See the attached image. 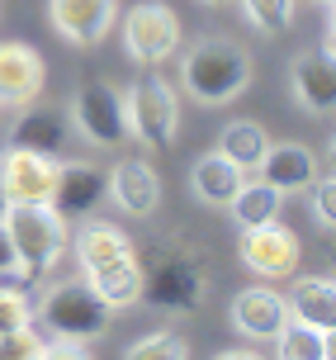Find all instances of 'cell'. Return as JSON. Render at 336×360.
Wrapping results in <instances>:
<instances>
[{
	"label": "cell",
	"mask_w": 336,
	"mask_h": 360,
	"mask_svg": "<svg viewBox=\"0 0 336 360\" xmlns=\"http://www.w3.org/2000/svg\"><path fill=\"white\" fill-rule=\"evenodd\" d=\"M0 223H5L10 247H15V270L5 275V285L34 289L67 252V218L48 199H34V204H5Z\"/></svg>",
	"instance_id": "obj_1"
},
{
	"label": "cell",
	"mask_w": 336,
	"mask_h": 360,
	"mask_svg": "<svg viewBox=\"0 0 336 360\" xmlns=\"http://www.w3.org/2000/svg\"><path fill=\"white\" fill-rule=\"evenodd\" d=\"M180 86L199 105H228L251 86V53L232 38H199L180 57Z\"/></svg>",
	"instance_id": "obj_2"
},
{
	"label": "cell",
	"mask_w": 336,
	"mask_h": 360,
	"mask_svg": "<svg viewBox=\"0 0 336 360\" xmlns=\"http://www.w3.org/2000/svg\"><path fill=\"white\" fill-rule=\"evenodd\" d=\"M124 114H128V133L147 147H171L180 128V100L176 86L157 72H142L124 95Z\"/></svg>",
	"instance_id": "obj_3"
},
{
	"label": "cell",
	"mask_w": 336,
	"mask_h": 360,
	"mask_svg": "<svg viewBox=\"0 0 336 360\" xmlns=\"http://www.w3.org/2000/svg\"><path fill=\"white\" fill-rule=\"evenodd\" d=\"M109 313H114V308H109L90 285H76V280H71V285H53L34 308V318L48 327V332H67V337H86V342H95L109 327Z\"/></svg>",
	"instance_id": "obj_4"
},
{
	"label": "cell",
	"mask_w": 336,
	"mask_h": 360,
	"mask_svg": "<svg viewBox=\"0 0 336 360\" xmlns=\"http://www.w3.org/2000/svg\"><path fill=\"white\" fill-rule=\"evenodd\" d=\"M124 53L138 67H161L180 53V15L161 0H138L124 15Z\"/></svg>",
	"instance_id": "obj_5"
},
{
	"label": "cell",
	"mask_w": 336,
	"mask_h": 360,
	"mask_svg": "<svg viewBox=\"0 0 336 360\" xmlns=\"http://www.w3.org/2000/svg\"><path fill=\"white\" fill-rule=\"evenodd\" d=\"M71 119L86 133V143L95 147H114L128 138V114H124V95L109 81H81L76 100H71Z\"/></svg>",
	"instance_id": "obj_6"
},
{
	"label": "cell",
	"mask_w": 336,
	"mask_h": 360,
	"mask_svg": "<svg viewBox=\"0 0 336 360\" xmlns=\"http://www.w3.org/2000/svg\"><path fill=\"white\" fill-rule=\"evenodd\" d=\"M142 299L161 313H195L204 304V270L190 256H171L152 275H142Z\"/></svg>",
	"instance_id": "obj_7"
},
{
	"label": "cell",
	"mask_w": 336,
	"mask_h": 360,
	"mask_svg": "<svg viewBox=\"0 0 336 360\" xmlns=\"http://www.w3.org/2000/svg\"><path fill=\"white\" fill-rule=\"evenodd\" d=\"M57 157L53 152H29V147H5L0 152V190L10 204H34V199H53L57 185Z\"/></svg>",
	"instance_id": "obj_8"
},
{
	"label": "cell",
	"mask_w": 336,
	"mask_h": 360,
	"mask_svg": "<svg viewBox=\"0 0 336 360\" xmlns=\"http://www.w3.org/2000/svg\"><path fill=\"white\" fill-rule=\"evenodd\" d=\"M303 242L294 228H284L280 218L275 223H261V228H242V261H247L256 275L266 280H284L299 270Z\"/></svg>",
	"instance_id": "obj_9"
},
{
	"label": "cell",
	"mask_w": 336,
	"mask_h": 360,
	"mask_svg": "<svg viewBox=\"0 0 336 360\" xmlns=\"http://www.w3.org/2000/svg\"><path fill=\"white\" fill-rule=\"evenodd\" d=\"M228 318L247 342H275L284 332V323H289V304L270 285H251V289H237Z\"/></svg>",
	"instance_id": "obj_10"
},
{
	"label": "cell",
	"mask_w": 336,
	"mask_h": 360,
	"mask_svg": "<svg viewBox=\"0 0 336 360\" xmlns=\"http://www.w3.org/2000/svg\"><path fill=\"white\" fill-rule=\"evenodd\" d=\"M53 29L76 48H95L119 19V0H48Z\"/></svg>",
	"instance_id": "obj_11"
},
{
	"label": "cell",
	"mask_w": 336,
	"mask_h": 360,
	"mask_svg": "<svg viewBox=\"0 0 336 360\" xmlns=\"http://www.w3.org/2000/svg\"><path fill=\"white\" fill-rule=\"evenodd\" d=\"M43 57L34 43H0V105L5 109H24L43 95Z\"/></svg>",
	"instance_id": "obj_12"
},
{
	"label": "cell",
	"mask_w": 336,
	"mask_h": 360,
	"mask_svg": "<svg viewBox=\"0 0 336 360\" xmlns=\"http://www.w3.org/2000/svg\"><path fill=\"white\" fill-rule=\"evenodd\" d=\"M105 195L133 218H152L161 209V180L142 157H124L105 171Z\"/></svg>",
	"instance_id": "obj_13"
},
{
	"label": "cell",
	"mask_w": 336,
	"mask_h": 360,
	"mask_svg": "<svg viewBox=\"0 0 336 360\" xmlns=\"http://www.w3.org/2000/svg\"><path fill=\"white\" fill-rule=\"evenodd\" d=\"M53 204L57 214L67 218H90L105 204V171L90 162H62L57 166V185H53Z\"/></svg>",
	"instance_id": "obj_14"
},
{
	"label": "cell",
	"mask_w": 336,
	"mask_h": 360,
	"mask_svg": "<svg viewBox=\"0 0 336 360\" xmlns=\"http://www.w3.org/2000/svg\"><path fill=\"white\" fill-rule=\"evenodd\" d=\"M289 90H294L303 114L327 119L336 105V62L322 53H299L294 67H289Z\"/></svg>",
	"instance_id": "obj_15"
},
{
	"label": "cell",
	"mask_w": 336,
	"mask_h": 360,
	"mask_svg": "<svg viewBox=\"0 0 336 360\" xmlns=\"http://www.w3.org/2000/svg\"><path fill=\"white\" fill-rule=\"evenodd\" d=\"M256 171H261V180L275 185L280 195H294V190H308V185H313V176H318V157H313L303 143H270Z\"/></svg>",
	"instance_id": "obj_16"
},
{
	"label": "cell",
	"mask_w": 336,
	"mask_h": 360,
	"mask_svg": "<svg viewBox=\"0 0 336 360\" xmlns=\"http://www.w3.org/2000/svg\"><path fill=\"white\" fill-rule=\"evenodd\" d=\"M284 304H289V318L318 327V332H336V280L332 275H299L289 285V294H284Z\"/></svg>",
	"instance_id": "obj_17"
},
{
	"label": "cell",
	"mask_w": 336,
	"mask_h": 360,
	"mask_svg": "<svg viewBox=\"0 0 336 360\" xmlns=\"http://www.w3.org/2000/svg\"><path fill=\"white\" fill-rule=\"evenodd\" d=\"M71 138V124L67 114L53 105H24V114H19L15 133H10V147H29V152H62Z\"/></svg>",
	"instance_id": "obj_18"
},
{
	"label": "cell",
	"mask_w": 336,
	"mask_h": 360,
	"mask_svg": "<svg viewBox=\"0 0 336 360\" xmlns=\"http://www.w3.org/2000/svg\"><path fill=\"white\" fill-rule=\"evenodd\" d=\"M86 285L105 299L109 308H133L142 299V266H138V252L128 256H114L105 266L86 270Z\"/></svg>",
	"instance_id": "obj_19"
},
{
	"label": "cell",
	"mask_w": 336,
	"mask_h": 360,
	"mask_svg": "<svg viewBox=\"0 0 336 360\" xmlns=\"http://www.w3.org/2000/svg\"><path fill=\"white\" fill-rule=\"evenodd\" d=\"M242 180H247V171L232 166L223 152H209V157H199V162L190 166V190H195V199L218 204V209H228V204H232V195H237Z\"/></svg>",
	"instance_id": "obj_20"
},
{
	"label": "cell",
	"mask_w": 336,
	"mask_h": 360,
	"mask_svg": "<svg viewBox=\"0 0 336 360\" xmlns=\"http://www.w3.org/2000/svg\"><path fill=\"white\" fill-rule=\"evenodd\" d=\"M228 209H232L237 228H261V223H275L284 214V195L275 185H266V180H242Z\"/></svg>",
	"instance_id": "obj_21"
},
{
	"label": "cell",
	"mask_w": 336,
	"mask_h": 360,
	"mask_svg": "<svg viewBox=\"0 0 336 360\" xmlns=\"http://www.w3.org/2000/svg\"><path fill=\"white\" fill-rule=\"evenodd\" d=\"M266 147H270V133L256 124V119H232V124L218 133V152H223L232 166H242V171H256L261 157H266Z\"/></svg>",
	"instance_id": "obj_22"
},
{
	"label": "cell",
	"mask_w": 336,
	"mask_h": 360,
	"mask_svg": "<svg viewBox=\"0 0 336 360\" xmlns=\"http://www.w3.org/2000/svg\"><path fill=\"white\" fill-rule=\"evenodd\" d=\"M128 252H133V242L114 223H86L76 233V261H81V270H95V266H105L114 256H128Z\"/></svg>",
	"instance_id": "obj_23"
},
{
	"label": "cell",
	"mask_w": 336,
	"mask_h": 360,
	"mask_svg": "<svg viewBox=\"0 0 336 360\" xmlns=\"http://www.w3.org/2000/svg\"><path fill=\"white\" fill-rule=\"evenodd\" d=\"M275 351L284 360H332L336 346H332V332H318V327L299 323V318H289L284 332L275 337Z\"/></svg>",
	"instance_id": "obj_24"
},
{
	"label": "cell",
	"mask_w": 336,
	"mask_h": 360,
	"mask_svg": "<svg viewBox=\"0 0 336 360\" xmlns=\"http://www.w3.org/2000/svg\"><path fill=\"white\" fill-rule=\"evenodd\" d=\"M242 15L251 19V29L280 38V34L294 29V19H299V0H242Z\"/></svg>",
	"instance_id": "obj_25"
},
{
	"label": "cell",
	"mask_w": 336,
	"mask_h": 360,
	"mask_svg": "<svg viewBox=\"0 0 336 360\" xmlns=\"http://www.w3.org/2000/svg\"><path fill=\"white\" fill-rule=\"evenodd\" d=\"M185 356H190V342L176 332H152V337L128 346V360H185Z\"/></svg>",
	"instance_id": "obj_26"
},
{
	"label": "cell",
	"mask_w": 336,
	"mask_h": 360,
	"mask_svg": "<svg viewBox=\"0 0 336 360\" xmlns=\"http://www.w3.org/2000/svg\"><path fill=\"white\" fill-rule=\"evenodd\" d=\"M34 323V304H29V289H15V285H0V337L15 332V327Z\"/></svg>",
	"instance_id": "obj_27"
},
{
	"label": "cell",
	"mask_w": 336,
	"mask_h": 360,
	"mask_svg": "<svg viewBox=\"0 0 336 360\" xmlns=\"http://www.w3.org/2000/svg\"><path fill=\"white\" fill-rule=\"evenodd\" d=\"M0 356H10V360H43V332H38L34 323L5 332V337H0Z\"/></svg>",
	"instance_id": "obj_28"
},
{
	"label": "cell",
	"mask_w": 336,
	"mask_h": 360,
	"mask_svg": "<svg viewBox=\"0 0 336 360\" xmlns=\"http://www.w3.org/2000/svg\"><path fill=\"white\" fill-rule=\"evenodd\" d=\"M308 209L322 228H336V180L332 176H313L308 185Z\"/></svg>",
	"instance_id": "obj_29"
},
{
	"label": "cell",
	"mask_w": 336,
	"mask_h": 360,
	"mask_svg": "<svg viewBox=\"0 0 336 360\" xmlns=\"http://www.w3.org/2000/svg\"><path fill=\"white\" fill-rule=\"evenodd\" d=\"M76 356H90L86 337H67V332H48L43 327V360H76Z\"/></svg>",
	"instance_id": "obj_30"
},
{
	"label": "cell",
	"mask_w": 336,
	"mask_h": 360,
	"mask_svg": "<svg viewBox=\"0 0 336 360\" xmlns=\"http://www.w3.org/2000/svg\"><path fill=\"white\" fill-rule=\"evenodd\" d=\"M10 270H15V247H10V233L0 223V275H10Z\"/></svg>",
	"instance_id": "obj_31"
},
{
	"label": "cell",
	"mask_w": 336,
	"mask_h": 360,
	"mask_svg": "<svg viewBox=\"0 0 336 360\" xmlns=\"http://www.w3.org/2000/svg\"><path fill=\"white\" fill-rule=\"evenodd\" d=\"M256 351L251 346H223V360H251Z\"/></svg>",
	"instance_id": "obj_32"
},
{
	"label": "cell",
	"mask_w": 336,
	"mask_h": 360,
	"mask_svg": "<svg viewBox=\"0 0 336 360\" xmlns=\"http://www.w3.org/2000/svg\"><path fill=\"white\" fill-rule=\"evenodd\" d=\"M5 204H10V199H5V190H0V218H5Z\"/></svg>",
	"instance_id": "obj_33"
},
{
	"label": "cell",
	"mask_w": 336,
	"mask_h": 360,
	"mask_svg": "<svg viewBox=\"0 0 336 360\" xmlns=\"http://www.w3.org/2000/svg\"><path fill=\"white\" fill-rule=\"evenodd\" d=\"M204 5H232V0H204Z\"/></svg>",
	"instance_id": "obj_34"
},
{
	"label": "cell",
	"mask_w": 336,
	"mask_h": 360,
	"mask_svg": "<svg viewBox=\"0 0 336 360\" xmlns=\"http://www.w3.org/2000/svg\"><path fill=\"white\" fill-rule=\"evenodd\" d=\"M318 5H322V10H327V5H336V0H318Z\"/></svg>",
	"instance_id": "obj_35"
}]
</instances>
